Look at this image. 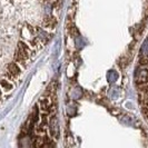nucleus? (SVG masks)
Listing matches in <instances>:
<instances>
[{"mask_svg": "<svg viewBox=\"0 0 148 148\" xmlns=\"http://www.w3.org/2000/svg\"><path fill=\"white\" fill-rule=\"evenodd\" d=\"M30 49L29 47L26 45V42L19 41L18 44V48L16 50L15 53V61L17 64H23L25 61H27L29 58Z\"/></svg>", "mask_w": 148, "mask_h": 148, "instance_id": "nucleus-1", "label": "nucleus"}, {"mask_svg": "<svg viewBox=\"0 0 148 148\" xmlns=\"http://www.w3.org/2000/svg\"><path fill=\"white\" fill-rule=\"evenodd\" d=\"M21 73V68L19 66V64L17 62H10L7 67V76L8 80H14L15 78H17Z\"/></svg>", "mask_w": 148, "mask_h": 148, "instance_id": "nucleus-2", "label": "nucleus"}, {"mask_svg": "<svg viewBox=\"0 0 148 148\" xmlns=\"http://www.w3.org/2000/svg\"><path fill=\"white\" fill-rule=\"evenodd\" d=\"M36 145L38 148H56L55 146V143L47 136L44 137H39L36 141Z\"/></svg>", "mask_w": 148, "mask_h": 148, "instance_id": "nucleus-3", "label": "nucleus"}, {"mask_svg": "<svg viewBox=\"0 0 148 148\" xmlns=\"http://www.w3.org/2000/svg\"><path fill=\"white\" fill-rule=\"evenodd\" d=\"M49 129H50V135L53 138H57L59 136V127H58V123H57V118L52 117L49 121Z\"/></svg>", "mask_w": 148, "mask_h": 148, "instance_id": "nucleus-4", "label": "nucleus"}, {"mask_svg": "<svg viewBox=\"0 0 148 148\" xmlns=\"http://www.w3.org/2000/svg\"><path fill=\"white\" fill-rule=\"evenodd\" d=\"M136 80L139 85H144V84H148V69H141L137 73L136 76Z\"/></svg>", "mask_w": 148, "mask_h": 148, "instance_id": "nucleus-5", "label": "nucleus"}, {"mask_svg": "<svg viewBox=\"0 0 148 148\" xmlns=\"http://www.w3.org/2000/svg\"><path fill=\"white\" fill-rule=\"evenodd\" d=\"M0 86H1V88L3 89V90H7V91L11 90L12 87H14V85L11 84V82L8 80V79H1L0 80Z\"/></svg>", "mask_w": 148, "mask_h": 148, "instance_id": "nucleus-6", "label": "nucleus"}, {"mask_svg": "<svg viewBox=\"0 0 148 148\" xmlns=\"http://www.w3.org/2000/svg\"><path fill=\"white\" fill-rule=\"evenodd\" d=\"M138 94L139 95H148V84L139 85V87H138Z\"/></svg>", "mask_w": 148, "mask_h": 148, "instance_id": "nucleus-7", "label": "nucleus"}]
</instances>
